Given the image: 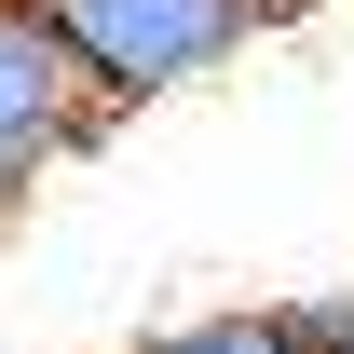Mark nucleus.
<instances>
[{"instance_id": "obj_1", "label": "nucleus", "mask_w": 354, "mask_h": 354, "mask_svg": "<svg viewBox=\"0 0 354 354\" xmlns=\"http://www.w3.org/2000/svg\"><path fill=\"white\" fill-rule=\"evenodd\" d=\"M286 0H41V28L68 41V68L95 82V109H136V95H191L205 68L259 41Z\"/></svg>"}, {"instance_id": "obj_2", "label": "nucleus", "mask_w": 354, "mask_h": 354, "mask_svg": "<svg viewBox=\"0 0 354 354\" xmlns=\"http://www.w3.org/2000/svg\"><path fill=\"white\" fill-rule=\"evenodd\" d=\"M109 123L68 41L41 28V0H0V205H28V177H55L82 136Z\"/></svg>"}, {"instance_id": "obj_3", "label": "nucleus", "mask_w": 354, "mask_h": 354, "mask_svg": "<svg viewBox=\"0 0 354 354\" xmlns=\"http://www.w3.org/2000/svg\"><path fill=\"white\" fill-rule=\"evenodd\" d=\"M150 354H300V327H286V313H191V327H164Z\"/></svg>"}, {"instance_id": "obj_4", "label": "nucleus", "mask_w": 354, "mask_h": 354, "mask_svg": "<svg viewBox=\"0 0 354 354\" xmlns=\"http://www.w3.org/2000/svg\"><path fill=\"white\" fill-rule=\"evenodd\" d=\"M286 327H300V354H354V286H327V300H286Z\"/></svg>"}]
</instances>
